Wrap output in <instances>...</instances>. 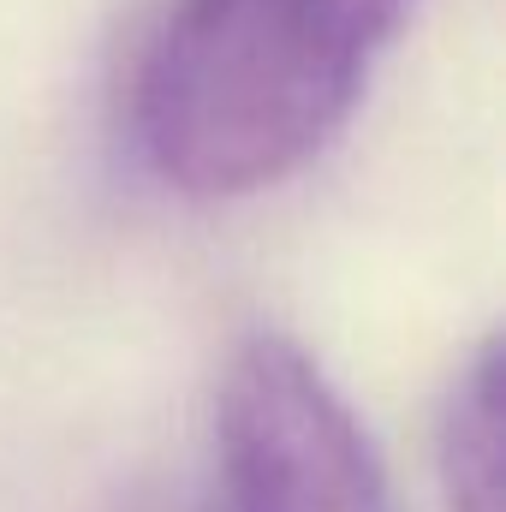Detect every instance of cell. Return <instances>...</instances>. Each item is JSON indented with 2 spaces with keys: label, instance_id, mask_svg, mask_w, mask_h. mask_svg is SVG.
Segmentation results:
<instances>
[{
  "label": "cell",
  "instance_id": "3957f363",
  "mask_svg": "<svg viewBox=\"0 0 506 512\" xmlns=\"http://www.w3.org/2000/svg\"><path fill=\"white\" fill-rule=\"evenodd\" d=\"M441 495L447 512H506V358L483 340L441 411Z\"/></svg>",
  "mask_w": 506,
  "mask_h": 512
},
{
  "label": "cell",
  "instance_id": "7a4b0ae2",
  "mask_svg": "<svg viewBox=\"0 0 506 512\" xmlns=\"http://www.w3.org/2000/svg\"><path fill=\"white\" fill-rule=\"evenodd\" d=\"M209 512H393L370 435L280 334H256L221 382Z\"/></svg>",
  "mask_w": 506,
  "mask_h": 512
},
{
  "label": "cell",
  "instance_id": "6da1fadb",
  "mask_svg": "<svg viewBox=\"0 0 506 512\" xmlns=\"http://www.w3.org/2000/svg\"><path fill=\"white\" fill-rule=\"evenodd\" d=\"M411 6L417 0H173L131 90L143 167L197 203L280 185L346 126Z\"/></svg>",
  "mask_w": 506,
  "mask_h": 512
}]
</instances>
